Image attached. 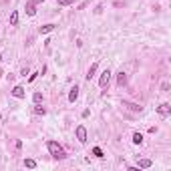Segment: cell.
Masks as SVG:
<instances>
[{"instance_id": "11", "label": "cell", "mask_w": 171, "mask_h": 171, "mask_svg": "<svg viewBox=\"0 0 171 171\" xmlns=\"http://www.w3.org/2000/svg\"><path fill=\"white\" fill-rule=\"evenodd\" d=\"M151 165H153L151 159H141L139 161V169H147V167H151Z\"/></svg>"}, {"instance_id": "5", "label": "cell", "mask_w": 171, "mask_h": 171, "mask_svg": "<svg viewBox=\"0 0 171 171\" xmlns=\"http://www.w3.org/2000/svg\"><path fill=\"white\" fill-rule=\"evenodd\" d=\"M12 97H16V99H24L26 97V93H24V87H14L12 89Z\"/></svg>"}, {"instance_id": "20", "label": "cell", "mask_w": 171, "mask_h": 171, "mask_svg": "<svg viewBox=\"0 0 171 171\" xmlns=\"http://www.w3.org/2000/svg\"><path fill=\"white\" fill-rule=\"evenodd\" d=\"M161 91H169V83H163L161 85Z\"/></svg>"}, {"instance_id": "7", "label": "cell", "mask_w": 171, "mask_h": 171, "mask_svg": "<svg viewBox=\"0 0 171 171\" xmlns=\"http://www.w3.org/2000/svg\"><path fill=\"white\" fill-rule=\"evenodd\" d=\"M125 85H127V75L121 71V73L117 75V87H125Z\"/></svg>"}, {"instance_id": "3", "label": "cell", "mask_w": 171, "mask_h": 171, "mask_svg": "<svg viewBox=\"0 0 171 171\" xmlns=\"http://www.w3.org/2000/svg\"><path fill=\"white\" fill-rule=\"evenodd\" d=\"M77 139L81 143H87V129H85L83 125H78V127H77Z\"/></svg>"}, {"instance_id": "19", "label": "cell", "mask_w": 171, "mask_h": 171, "mask_svg": "<svg viewBox=\"0 0 171 171\" xmlns=\"http://www.w3.org/2000/svg\"><path fill=\"white\" fill-rule=\"evenodd\" d=\"M34 103H40V101H42V95H40V93H34Z\"/></svg>"}, {"instance_id": "12", "label": "cell", "mask_w": 171, "mask_h": 171, "mask_svg": "<svg viewBox=\"0 0 171 171\" xmlns=\"http://www.w3.org/2000/svg\"><path fill=\"white\" fill-rule=\"evenodd\" d=\"M18 24V12L12 10V14H10V26H16Z\"/></svg>"}, {"instance_id": "18", "label": "cell", "mask_w": 171, "mask_h": 171, "mask_svg": "<svg viewBox=\"0 0 171 171\" xmlns=\"http://www.w3.org/2000/svg\"><path fill=\"white\" fill-rule=\"evenodd\" d=\"M75 0H59V6H67V4H73Z\"/></svg>"}, {"instance_id": "4", "label": "cell", "mask_w": 171, "mask_h": 171, "mask_svg": "<svg viewBox=\"0 0 171 171\" xmlns=\"http://www.w3.org/2000/svg\"><path fill=\"white\" fill-rule=\"evenodd\" d=\"M157 111H159V115H161V117H167V115L171 113V105H169V103H163V105H159V107H157Z\"/></svg>"}, {"instance_id": "22", "label": "cell", "mask_w": 171, "mask_h": 171, "mask_svg": "<svg viewBox=\"0 0 171 171\" xmlns=\"http://www.w3.org/2000/svg\"><path fill=\"white\" fill-rule=\"evenodd\" d=\"M0 63H2V54H0Z\"/></svg>"}, {"instance_id": "13", "label": "cell", "mask_w": 171, "mask_h": 171, "mask_svg": "<svg viewBox=\"0 0 171 171\" xmlns=\"http://www.w3.org/2000/svg\"><path fill=\"white\" fill-rule=\"evenodd\" d=\"M95 73H97V63H95V64H91V68L87 71V78H89V81H91V78L95 77Z\"/></svg>"}, {"instance_id": "10", "label": "cell", "mask_w": 171, "mask_h": 171, "mask_svg": "<svg viewBox=\"0 0 171 171\" xmlns=\"http://www.w3.org/2000/svg\"><path fill=\"white\" fill-rule=\"evenodd\" d=\"M54 26H56V24H44V26H40V34H49V32H53Z\"/></svg>"}, {"instance_id": "14", "label": "cell", "mask_w": 171, "mask_h": 171, "mask_svg": "<svg viewBox=\"0 0 171 171\" xmlns=\"http://www.w3.org/2000/svg\"><path fill=\"white\" fill-rule=\"evenodd\" d=\"M133 143H135V145H141L143 143V135L141 133H133Z\"/></svg>"}, {"instance_id": "2", "label": "cell", "mask_w": 171, "mask_h": 171, "mask_svg": "<svg viewBox=\"0 0 171 171\" xmlns=\"http://www.w3.org/2000/svg\"><path fill=\"white\" fill-rule=\"evenodd\" d=\"M109 81H111V71H103V75H101V78H99V85H101L103 89L105 87H109Z\"/></svg>"}, {"instance_id": "8", "label": "cell", "mask_w": 171, "mask_h": 171, "mask_svg": "<svg viewBox=\"0 0 171 171\" xmlns=\"http://www.w3.org/2000/svg\"><path fill=\"white\" fill-rule=\"evenodd\" d=\"M34 6H36V4H32V0H30V2H26V14H28V16H34V14H36V8H34Z\"/></svg>"}, {"instance_id": "1", "label": "cell", "mask_w": 171, "mask_h": 171, "mask_svg": "<svg viewBox=\"0 0 171 171\" xmlns=\"http://www.w3.org/2000/svg\"><path fill=\"white\" fill-rule=\"evenodd\" d=\"M46 147H49L50 155H53L54 159H64V157H67V153H64L63 145H59L56 141H49V143H46Z\"/></svg>"}, {"instance_id": "6", "label": "cell", "mask_w": 171, "mask_h": 171, "mask_svg": "<svg viewBox=\"0 0 171 171\" xmlns=\"http://www.w3.org/2000/svg\"><path fill=\"white\" fill-rule=\"evenodd\" d=\"M123 107L131 109V111H135V113H141V105H137V103H131V101H123Z\"/></svg>"}, {"instance_id": "21", "label": "cell", "mask_w": 171, "mask_h": 171, "mask_svg": "<svg viewBox=\"0 0 171 171\" xmlns=\"http://www.w3.org/2000/svg\"><path fill=\"white\" fill-rule=\"evenodd\" d=\"M40 2H44V0H32V4H40Z\"/></svg>"}, {"instance_id": "16", "label": "cell", "mask_w": 171, "mask_h": 171, "mask_svg": "<svg viewBox=\"0 0 171 171\" xmlns=\"http://www.w3.org/2000/svg\"><path fill=\"white\" fill-rule=\"evenodd\" d=\"M34 113H38V115H44V113H46V109H44V107H40L38 103H36V107H34Z\"/></svg>"}, {"instance_id": "15", "label": "cell", "mask_w": 171, "mask_h": 171, "mask_svg": "<svg viewBox=\"0 0 171 171\" xmlns=\"http://www.w3.org/2000/svg\"><path fill=\"white\" fill-rule=\"evenodd\" d=\"M24 165L28 167V169H34V167H36V161H34V159H24Z\"/></svg>"}, {"instance_id": "17", "label": "cell", "mask_w": 171, "mask_h": 171, "mask_svg": "<svg viewBox=\"0 0 171 171\" xmlns=\"http://www.w3.org/2000/svg\"><path fill=\"white\" fill-rule=\"evenodd\" d=\"M93 155H95V157H105V155H103V151L99 149V147H95V149H93Z\"/></svg>"}, {"instance_id": "9", "label": "cell", "mask_w": 171, "mask_h": 171, "mask_svg": "<svg viewBox=\"0 0 171 171\" xmlns=\"http://www.w3.org/2000/svg\"><path fill=\"white\" fill-rule=\"evenodd\" d=\"M77 97H78V87H73V89H71V93H68V101L75 103V101H77Z\"/></svg>"}]
</instances>
